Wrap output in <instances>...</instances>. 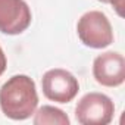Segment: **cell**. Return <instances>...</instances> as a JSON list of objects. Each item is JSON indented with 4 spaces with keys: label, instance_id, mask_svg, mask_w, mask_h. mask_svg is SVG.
I'll use <instances>...</instances> for the list:
<instances>
[{
    "label": "cell",
    "instance_id": "4",
    "mask_svg": "<svg viewBox=\"0 0 125 125\" xmlns=\"http://www.w3.org/2000/svg\"><path fill=\"white\" fill-rule=\"evenodd\" d=\"M43 94L57 103H69L80 91L78 80L65 69H50L41 78Z\"/></svg>",
    "mask_w": 125,
    "mask_h": 125
},
{
    "label": "cell",
    "instance_id": "6",
    "mask_svg": "<svg viewBox=\"0 0 125 125\" xmlns=\"http://www.w3.org/2000/svg\"><path fill=\"white\" fill-rule=\"evenodd\" d=\"M31 9L24 0H0V32L16 35L31 25Z\"/></svg>",
    "mask_w": 125,
    "mask_h": 125
},
{
    "label": "cell",
    "instance_id": "10",
    "mask_svg": "<svg viewBox=\"0 0 125 125\" xmlns=\"http://www.w3.org/2000/svg\"><path fill=\"white\" fill-rule=\"evenodd\" d=\"M99 2H102V3H109V0H99Z\"/></svg>",
    "mask_w": 125,
    "mask_h": 125
},
{
    "label": "cell",
    "instance_id": "5",
    "mask_svg": "<svg viewBox=\"0 0 125 125\" xmlns=\"http://www.w3.org/2000/svg\"><path fill=\"white\" fill-rule=\"evenodd\" d=\"M93 77L104 87H118L125 81V59L118 52L99 54L93 62Z\"/></svg>",
    "mask_w": 125,
    "mask_h": 125
},
{
    "label": "cell",
    "instance_id": "9",
    "mask_svg": "<svg viewBox=\"0 0 125 125\" xmlns=\"http://www.w3.org/2000/svg\"><path fill=\"white\" fill-rule=\"evenodd\" d=\"M6 65H8V60H6V54L3 52V49L0 47V77L3 75V72L6 71Z\"/></svg>",
    "mask_w": 125,
    "mask_h": 125
},
{
    "label": "cell",
    "instance_id": "7",
    "mask_svg": "<svg viewBox=\"0 0 125 125\" xmlns=\"http://www.w3.org/2000/svg\"><path fill=\"white\" fill-rule=\"evenodd\" d=\"M34 113L35 125H69L68 115L62 109H57L54 106H41Z\"/></svg>",
    "mask_w": 125,
    "mask_h": 125
},
{
    "label": "cell",
    "instance_id": "2",
    "mask_svg": "<svg viewBox=\"0 0 125 125\" xmlns=\"http://www.w3.org/2000/svg\"><path fill=\"white\" fill-rule=\"evenodd\" d=\"M81 43L91 49H104L113 43V31L107 16L99 10L84 13L77 24Z\"/></svg>",
    "mask_w": 125,
    "mask_h": 125
},
{
    "label": "cell",
    "instance_id": "1",
    "mask_svg": "<svg viewBox=\"0 0 125 125\" xmlns=\"http://www.w3.org/2000/svg\"><path fill=\"white\" fill-rule=\"evenodd\" d=\"M38 104L35 83L28 75H13L0 88V109L15 121L30 118Z\"/></svg>",
    "mask_w": 125,
    "mask_h": 125
},
{
    "label": "cell",
    "instance_id": "8",
    "mask_svg": "<svg viewBox=\"0 0 125 125\" xmlns=\"http://www.w3.org/2000/svg\"><path fill=\"white\" fill-rule=\"evenodd\" d=\"M109 3L115 8V10L118 12L119 16L124 15V12H122V9H124V0H109Z\"/></svg>",
    "mask_w": 125,
    "mask_h": 125
},
{
    "label": "cell",
    "instance_id": "3",
    "mask_svg": "<svg viewBox=\"0 0 125 125\" xmlns=\"http://www.w3.org/2000/svg\"><path fill=\"white\" fill-rule=\"evenodd\" d=\"M113 102L102 93L85 94L75 107V118L83 125H107L113 119Z\"/></svg>",
    "mask_w": 125,
    "mask_h": 125
}]
</instances>
